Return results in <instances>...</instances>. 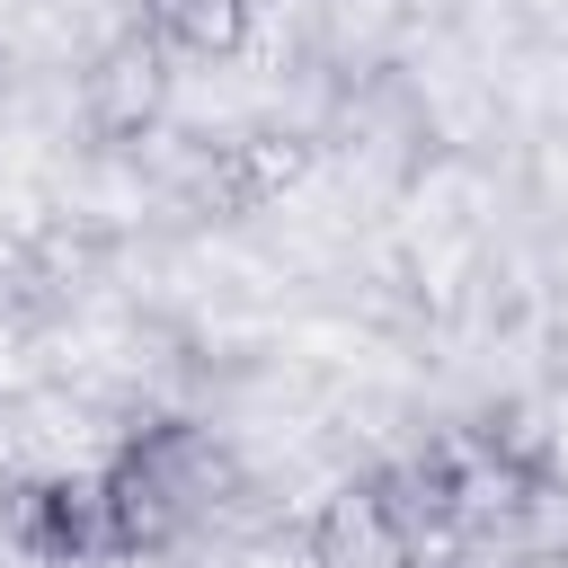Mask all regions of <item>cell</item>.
I'll return each instance as SVG.
<instances>
[{
    "label": "cell",
    "mask_w": 568,
    "mask_h": 568,
    "mask_svg": "<svg viewBox=\"0 0 568 568\" xmlns=\"http://www.w3.org/2000/svg\"><path fill=\"white\" fill-rule=\"evenodd\" d=\"M311 160H320L311 133H293V124H248V133H231V142L195 169V204L222 213V222H240V213L293 195V186L311 178Z\"/></svg>",
    "instance_id": "3"
},
{
    "label": "cell",
    "mask_w": 568,
    "mask_h": 568,
    "mask_svg": "<svg viewBox=\"0 0 568 568\" xmlns=\"http://www.w3.org/2000/svg\"><path fill=\"white\" fill-rule=\"evenodd\" d=\"M9 541L44 568H89L106 559V515H98V479H27L9 497Z\"/></svg>",
    "instance_id": "4"
},
{
    "label": "cell",
    "mask_w": 568,
    "mask_h": 568,
    "mask_svg": "<svg viewBox=\"0 0 568 568\" xmlns=\"http://www.w3.org/2000/svg\"><path fill=\"white\" fill-rule=\"evenodd\" d=\"M497 550H506L515 568H568V470H559L550 453L524 470V488H515V506H506Z\"/></svg>",
    "instance_id": "7"
},
{
    "label": "cell",
    "mask_w": 568,
    "mask_h": 568,
    "mask_svg": "<svg viewBox=\"0 0 568 568\" xmlns=\"http://www.w3.org/2000/svg\"><path fill=\"white\" fill-rule=\"evenodd\" d=\"M302 541H311V568H399V524H390L373 470L346 479V488H328Z\"/></svg>",
    "instance_id": "5"
},
{
    "label": "cell",
    "mask_w": 568,
    "mask_h": 568,
    "mask_svg": "<svg viewBox=\"0 0 568 568\" xmlns=\"http://www.w3.org/2000/svg\"><path fill=\"white\" fill-rule=\"evenodd\" d=\"M98 515H106V559H160V550H178V541L204 524L151 435H133V444L106 453V470H98Z\"/></svg>",
    "instance_id": "1"
},
{
    "label": "cell",
    "mask_w": 568,
    "mask_h": 568,
    "mask_svg": "<svg viewBox=\"0 0 568 568\" xmlns=\"http://www.w3.org/2000/svg\"><path fill=\"white\" fill-rule=\"evenodd\" d=\"M169 44L160 36H142V27H124V36H106L98 44V62L80 71V115H89V133L98 142H151L160 133V115H169Z\"/></svg>",
    "instance_id": "2"
},
{
    "label": "cell",
    "mask_w": 568,
    "mask_h": 568,
    "mask_svg": "<svg viewBox=\"0 0 568 568\" xmlns=\"http://www.w3.org/2000/svg\"><path fill=\"white\" fill-rule=\"evenodd\" d=\"M133 27L160 36L169 62H240L257 36V9L248 0H142Z\"/></svg>",
    "instance_id": "6"
}]
</instances>
